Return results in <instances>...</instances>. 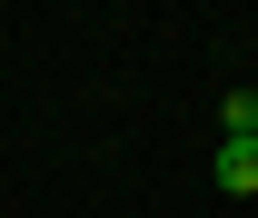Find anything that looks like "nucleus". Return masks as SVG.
I'll return each mask as SVG.
<instances>
[{
	"instance_id": "obj_1",
	"label": "nucleus",
	"mask_w": 258,
	"mask_h": 218,
	"mask_svg": "<svg viewBox=\"0 0 258 218\" xmlns=\"http://www.w3.org/2000/svg\"><path fill=\"white\" fill-rule=\"evenodd\" d=\"M219 188L228 198H258V139H228L219 149Z\"/></svg>"
},
{
	"instance_id": "obj_2",
	"label": "nucleus",
	"mask_w": 258,
	"mask_h": 218,
	"mask_svg": "<svg viewBox=\"0 0 258 218\" xmlns=\"http://www.w3.org/2000/svg\"><path fill=\"white\" fill-rule=\"evenodd\" d=\"M219 129H228V139H258V90H228L219 99Z\"/></svg>"
}]
</instances>
